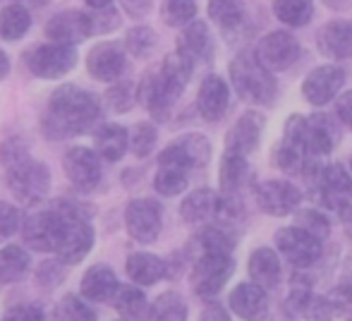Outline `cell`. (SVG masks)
<instances>
[{"label":"cell","instance_id":"55","mask_svg":"<svg viewBox=\"0 0 352 321\" xmlns=\"http://www.w3.org/2000/svg\"><path fill=\"white\" fill-rule=\"evenodd\" d=\"M10 70H12V60H10L8 51H3V48H0V82L8 80Z\"/></svg>","mask_w":352,"mask_h":321},{"label":"cell","instance_id":"15","mask_svg":"<svg viewBox=\"0 0 352 321\" xmlns=\"http://www.w3.org/2000/svg\"><path fill=\"white\" fill-rule=\"evenodd\" d=\"M276 247L297 269H307V266L316 264L321 256V242L311 238L309 233H305V230H300L297 225L280 228L276 233Z\"/></svg>","mask_w":352,"mask_h":321},{"label":"cell","instance_id":"44","mask_svg":"<svg viewBox=\"0 0 352 321\" xmlns=\"http://www.w3.org/2000/svg\"><path fill=\"white\" fill-rule=\"evenodd\" d=\"M58 321H96V312L84 302V298H77V295H67V298L60 300L56 309Z\"/></svg>","mask_w":352,"mask_h":321},{"label":"cell","instance_id":"32","mask_svg":"<svg viewBox=\"0 0 352 321\" xmlns=\"http://www.w3.org/2000/svg\"><path fill=\"white\" fill-rule=\"evenodd\" d=\"M111 302L125 321H144L148 312L146 295L137 285H120Z\"/></svg>","mask_w":352,"mask_h":321},{"label":"cell","instance_id":"41","mask_svg":"<svg viewBox=\"0 0 352 321\" xmlns=\"http://www.w3.org/2000/svg\"><path fill=\"white\" fill-rule=\"evenodd\" d=\"M156 142H158V130H156V125L148 120L137 122L135 130L130 132V149L137 159H146V156L156 149Z\"/></svg>","mask_w":352,"mask_h":321},{"label":"cell","instance_id":"33","mask_svg":"<svg viewBox=\"0 0 352 321\" xmlns=\"http://www.w3.org/2000/svg\"><path fill=\"white\" fill-rule=\"evenodd\" d=\"M156 46H158V36L148 24H135L132 29H127L125 41H122L125 53L132 58H137V60L151 58V53L156 51Z\"/></svg>","mask_w":352,"mask_h":321},{"label":"cell","instance_id":"16","mask_svg":"<svg viewBox=\"0 0 352 321\" xmlns=\"http://www.w3.org/2000/svg\"><path fill=\"white\" fill-rule=\"evenodd\" d=\"M63 219H65V225H63L56 254H58V261H60V264L74 266L91 252L94 228H91V223L84 219H67V216H63Z\"/></svg>","mask_w":352,"mask_h":321},{"label":"cell","instance_id":"57","mask_svg":"<svg viewBox=\"0 0 352 321\" xmlns=\"http://www.w3.org/2000/svg\"><path fill=\"white\" fill-rule=\"evenodd\" d=\"M350 168H352V159H350Z\"/></svg>","mask_w":352,"mask_h":321},{"label":"cell","instance_id":"35","mask_svg":"<svg viewBox=\"0 0 352 321\" xmlns=\"http://www.w3.org/2000/svg\"><path fill=\"white\" fill-rule=\"evenodd\" d=\"M144 321H187V305L177 293H163L148 307Z\"/></svg>","mask_w":352,"mask_h":321},{"label":"cell","instance_id":"51","mask_svg":"<svg viewBox=\"0 0 352 321\" xmlns=\"http://www.w3.org/2000/svg\"><path fill=\"white\" fill-rule=\"evenodd\" d=\"M3 321H43V309L36 305H19L10 309Z\"/></svg>","mask_w":352,"mask_h":321},{"label":"cell","instance_id":"8","mask_svg":"<svg viewBox=\"0 0 352 321\" xmlns=\"http://www.w3.org/2000/svg\"><path fill=\"white\" fill-rule=\"evenodd\" d=\"M125 228L130 238L142 245H151L163 230V209L156 199H132L125 209Z\"/></svg>","mask_w":352,"mask_h":321},{"label":"cell","instance_id":"42","mask_svg":"<svg viewBox=\"0 0 352 321\" xmlns=\"http://www.w3.org/2000/svg\"><path fill=\"white\" fill-rule=\"evenodd\" d=\"M89 12V27H91V36H108L120 27V10L116 5H108V8L98 10H87Z\"/></svg>","mask_w":352,"mask_h":321},{"label":"cell","instance_id":"17","mask_svg":"<svg viewBox=\"0 0 352 321\" xmlns=\"http://www.w3.org/2000/svg\"><path fill=\"white\" fill-rule=\"evenodd\" d=\"M302 192L287 180H264L256 185V204L269 216H287L300 209Z\"/></svg>","mask_w":352,"mask_h":321},{"label":"cell","instance_id":"46","mask_svg":"<svg viewBox=\"0 0 352 321\" xmlns=\"http://www.w3.org/2000/svg\"><path fill=\"white\" fill-rule=\"evenodd\" d=\"M326 298H329L336 317L352 321V285L350 283H343V285H338V288H333Z\"/></svg>","mask_w":352,"mask_h":321},{"label":"cell","instance_id":"24","mask_svg":"<svg viewBox=\"0 0 352 321\" xmlns=\"http://www.w3.org/2000/svg\"><path fill=\"white\" fill-rule=\"evenodd\" d=\"M319 51L333 60L352 58V19L326 22L319 32Z\"/></svg>","mask_w":352,"mask_h":321},{"label":"cell","instance_id":"13","mask_svg":"<svg viewBox=\"0 0 352 321\" xmlns=\"http://www.w3.org/2000/svg\"><path fill=\"white\" fill-rule=\"evenodd\" d=\"M48 41L53 43H65V46H79L91 36V27H89V12L79 8L60 10L56 12L43 27Z\"/></svg>","mask_w":352,"mask_h":321},{"label":"cell","instance_id":"27","mask_svg":"<svg viewBox=\"0 0 352 321\" xmlns=\"http://www.w3.org/2000/svg\"><path fill=\"white\" fill-rule=\"evenodd\" d=\"M336 146V127L326 115H311L307 118L305 127V151L307 156H329Z\"/></svg>","mask_w":352,"mask_h":321},{"label":"cell","instance_id":"49","mask_svg":"<svg viewBox=\"0 0 352 321\" xmlns=\"http://www.w3.org/2000/svg\"><path fill=\"white\" fill-rule=\"evenodd\" d=\"M309 300H311V290L307 288V285H300V288L295 285V288L290 290V295H287V300H285V309L292 314V317H305Z\"/></svg>","mask_w":352,"mask_h":321},{"label":"cell","instance_id":"52","mask_svg":"<svg viewBox=\"0 0 352 321\" xmlns=\"http://www.w3.org/2000/svg\"><path fill=\"white\" fill-rule=\"evenodd\" d=\"M120 3H122V10H125L132 19L146 17L153 8V0H120Z\"/></svg>","mask_w":352,"mask_h":321},{"label":"cell","instance_id":"23","mask_svg":"<svg viewBox=\"0 0 352 321\" xmlns=\"http://www.w3.org/2000/svg\"><path fill=\"white\" fill-rule=\"evenodd\" d=\"M118 288H120V283H118L116 271L106 264H96L87 269V274L82 276V283H79V293L89 302H111Z\"/></svg>","mask_w":352,"mask_h":321},{"label":"cell","instance_id":"38","mask_svg":"<svg viewBox=\"0 0 352 321\" xmlns=\"http://www.w3.org/2000/svg\"><path fill=\"white\" fill-rule=\"evenodd\" d=\"M209 17L221 29H237L245 17V0H209Z\"/></svg>","mask_w":352,"mask_h":321},{"label":"cell","instance_id":"18","mask_svg":"<svg viewBox=\"0 0 352 321\" xmlns=\"http://www.w3.org/2000/svg\"><path fill=\"white\" fill-rule=\"evenodd\" d=\"M345 84V72L338 65H319L305 77L302 82V93L311 106L321 108L331 103Z\"/></svg>","mask_w":352,"mask_h":321},{"label":"cell","instance_id":"58","mask_svg":"<svg viewBox=\"0 0 352 321\" xmlns=\"http://www.w3.org/2000/svg\"><path fill=\"white\" fill-rule=\"evenodd\" d=\"M350 223H352V219H350Z\"/></svg>","mask_w":352,"mask_h":321},{"label":"cell","instance_id":"10","mask_svg":"<svg viewBox=\"0 0 352 321\" xmlns=\"http://www.w3.org/2000/svg\"><path fill=\"white\" fill-rule=\"evenodd\" d=\"M211 159V142L209 137L199 135V132H190V135L177 137L173 144L158 154V166H180L185 170L190 168H201Z\"/></svg>","mask_w":352,"mask_h":321},{"label":"cell","instance_id":"48","mask_svg":"<svg viewBox=\"0 0 352 321\" xmlns=\"http://www.w3.org/2000/svg\"><path fill=\"white\" fill-rule=\"evenodd\" d=\"M19 228V211L8 201H0V245L12 238Z\"/></svg>","mask_w":352,"mask_h":321},{"label":"cell","instance_id":"53","mask_svg":"<svg viewBox=\"0 0 352 321\" xmlns=\"http://www.w3.org/2000/svg\"><path fill=\"white\" fill-rule=\"evenodd\" d=\"M336 113H338L340 122L352 130V89H350V91H343L338 96V103H336Z\"/></svg>","mask_w":352,"mask_h":321},{"label":"cell","instance_id":"31","mask_svg":"<svg viewBox=\"0 0 352 321\" xmlns=\"http://www.w3.org/2000/svg\"><path fill=\"white\" fill-rule=\"evenodd\" d=\"M247 175H250V166H247V156H237V154H228L221 161V195L223 197H235L242 190Z\"/></svg>","mask_w":352,"mask_h":321},{"label":"cell","instance_id":"4","mask_svg":"<svg viewBox=\"0 0 352 321\" xmlns=\"http://www.w3.org/2000/svg\"><path fill=\"white\" fill-rule=\"evenodd\" d=\"M5 182H8V190L14 199L27 206H34V204H41L48 197L53 175H51V168L43 161L27 156V159L5 168Z\"/></svg>","mask_w":352,"mask_h":321},{"label":"cell","instance_id":"34","mask_svg":"<svg viewBox=\"0 0 352 321\" xmlns=\"http://www.w3.org/2000/svg\"><path fill=\"white\" fill-rule=\"evenodd\" d=\"M29 254L19 245H8L0 250V283H17L29 271Z\"/></svg>","mask_w":352,"mask_h":321},{"label":"cell","instance_id":"25","mask_svg":"<svg viewBox=\"0 0 352 321\" xmlns=\"http://www.w3.org/2000/svg\"><path fill=\"white\" fill-rule=\"evenodd\" d=\"M130 149V130L118 122H106L94 135V151L101 161L116 163Z\"/></svg>","mask_w":352,"mask_h":321},{"label":"cell","instance_id":"2","mask_svg":"<svg viewBox=\"0 0 352 321\" xmlns=\"http://www.w3.org/2000/svg\"><path fill=\"white\" fill-rule=\"evenodd\" d=\"M195 65L177 51L168 53L158 70L146 72L137 84V103H142L156 120H166L177 98L185 93Z\"/></svg>","mask_w":352,"mask_h":321},{"label":"cell","instance_id":"21","mask_svg":"<svg viewBox=\"0 0 352 321\" xmlns=\"http://www.w3.org/2000/svg\"><path fill=\"white\" fill-rule=\"evenodd\" d=\"M180 56H185L192 65L197 63H209L213 58V36L211 29L204 22L195 19V22L185 24L177 34V48Z\"/></svg>","mask_w":352,"mask_h":321},{"label":"cell","instance_id":"5","mask_svg":"<svg viewBox=\"0 0 352 321\" xmlns=\"http://www.w3.org/2000/svg\"><path fill=\"white\" fill-rule=\"evenodd\" d=\"M79 53L77 46H65V43H36L24 53V65L38 80L60 82L77 67Z\"/></svg>","mask_w":352,"mask_h":321},{"label":"cell","instance_id":"59","mask_svg":"<svg viewBox=\"0 0 352 321\" xmlns=\"http://www.w3.org/2000/svg\"><path fill=\"white\" fill-rule=\"evenodd\" d=\"M0 3H3V0H0Z\"/></svg>","mask_w":352,"mask_h":321},{"label":"cell","instance_id":"9","mask_svg":"<svg viewBox=\"0 0 352 321\" xmlns=\"http://www.w3.org/2000/svg\"><path fill=\"white\" fill-rule=\"evenodd\" d=\"M300 53V41L290 32H280L278 29V32H271L261 38L254 51V58L264 70H269L274 75V72H283L290 65H295Z\"/></svg>","mask_w":352,"mask_h":321},{"label":"cell","instance_id":"56","mask_svg":"<svg viewBox=\"0 0 352 321\" xmlns=\"http://www.w3.org/2000/svg\"><path fill=\"white\" fill-rule=\"evenodd\" d=\"M87 5V10H98V8H108V5H116V0H82Z\"/></svg>","mask_w":352,"mask_h":321},{"label":"cell","instance_id":"45","mask_svg":"<svg viewBox=\"0 0 352 321\" xmlns=\"http://www.w3.org/2000/svg\"><path fill=\"white\" fill-rule=\"evenodd\" d=\"M295 225L300 230H305V233H309L311 238H316L319 242H324L326 238H329V233H331L329 219H326L324 214H319V211H314V209H302V211H297Z\"/></svg>","mask_w":352,"mask_h":321},{"label":"cell","instance_id":"29","mask_svg":"<svg viewBox=\"0 0 352 321\" xmlns=\"http://www.w3.org/2000/svg\"><path fill=\"white\" fill-rule=\"evenodd\" d=\"M218 209H221V197L209 187H199L182 199L180 216L187 223H204V221L218 216Z\"/></svg>","mask_w":352,"mask_h":321},{"label":"cell","instance_id":"14","mask_svg":"<svg viewBox=\"0 0 352 321\" xmlns=\"http://www.w3.org/2000/svg\"><path fill=\"white\" fill-rule=\"evenodd\" d=\"M311 182L321 192L324 201L336 211H345L352 204V175L338 163H331L311 173Z\"/></svg>","mask_w":352,"mask_h":321},{"label":"cell","instance_id":"26","mask_svg":"<svg viewBox=\"0 0 352 321\" xmlns=\"http://www.w3.org/2000/svg\"><path fill=\"white\" fill-rule=\"evenodd\" d=\"M247 271H250L252 283L264 290H271L280 283V256L269 247H259V250L252 252Z\"/></svg>","mask_w":352,"mask_h":321},{"label":"cell","instance_id":"22","mask_svg":"<svg viewBox=\"0 0 352 321\" xmlns=\"http://www.w3.org/2000/svg\"><path fill=\"white\" fill-rule=\"evenodd\" d=\"M230 309L242 321H264L269 314L266 290L254 283H240L230 293Z\"/></svg>","mask_w":352,"mask_h":321},{"label":"cell","instance_id":"20","mask_svg":"<svg viewBox=\"0 0 352 321\" xmlns=\"http://www.w3.org/2000/svg\"><path fill=\"white\" fill-rule=\"evenodd\" d=\"M230 106V87L223 77L209 75L197 91V111L206 122H218Z\"/></svg>","mask_w":352,"mask_h":321},{"label":"cell","instance_id":"19","mask_svg":"<svg viewBox=\"0 0 352 321\" xmlns=\"http://www.w3.org/2000/svg\"><path fill=\"white\" fill-rule=\"evenodd\" d=\"M261 132H264V115L256 111H247L237 118L235 125L226 135V151L237 156H250L259 146Z\"/></svg>","mask_w":352,"mask_h":321},{"label":"cell","instance_id":"39","mask_svg":"<svg viewBox=\"0 0 352 321\" xmlns=\"http://www.w3.org/2000/svg\"><path fill=\"white\" fill-rule=\"evenodd\" d=\"M197 0H161V19L166 27L182 29L185 24L195 22Z\"/></svg>","mask_w":352,"mask_h":321},{"label":"cell","instance_id":"12","mask_svg":"<svg viewBox=\"0 0 352 321\" xmlns=\"http://www.w3.org/2000/svg\"><path fill=\"white\" fill-rule=\"evenodd\" d=\"M63 225H65V219H63L56 209L32 214L29 219H24V223H22L24 242H27L34 252H43V254H46V252H56L58 240H60V233H63Z\"/></svg>","mask_w":352,"mask_h":321},{"label":"cell","instance_id":"3","mask_svg":"<svg viewBox=\"0 0 352 321\" xmlns=\"http://www.w3.org/2000/svg\"><path fill=\"white\" fill-rule=\"evenodd\" d=\"M230 82L237 96L247 103H259V106H271L276 101V80L269 70L256 63L254 53L242 51L240 56L232 58L230 63Z\"/></svg>","mask_w":352,"mask_h":321},{"label":"cell","instance_id":"1","mask_svg":"<svg viewBox=\"0 0 352 321\" xmlns=\"http://www.w3.org/2000/svg\"><path fill=\"white\" fill-rule=\"evenodd\" d=\"M103 115V101L94 91L77 84H60L48 96V106L43 113V132L51 140L84 135L94 130Z\"/></svg>","mask_w":352,"mask_h":321},{"label":"cell","instance_id":"37","mask_svg":"<svg viewBox=\"0 0 352 321\" xmlns=\"http://www.w3.org/2000/svg\"><path fill=\"white\" fill-rule=\"evenodd\" d=\"M187 170L180 166H158L153 175V190L161 197H177L187 190Z\"/></svg>","mask_w":352,"mask_h":321},{"label":"cell","instance_id":"36","mask_svg":"<svg viewBox=\"0 0 352 321\" xmlns=\"http://www.w3.org/2000/svg\"><path fill=\"white\" fill-rule=\"evenodd\" d=\"M274 14L287 27H305L314 14V0H276Z\"/></svg>","mask_w":352,"mask_h":321},{"label":"cell","instance_id":"40","mask_svg":"<svg viewBox=\"0 0 352 321\" xmlns=\"http://www.w3.org/2000/svg\"><path fill=\"white\" fill-rule=\"evenodd\" d=\"M103 101L108 103L113 113H130L137 103V84L130 80H118L108 84Z\"/></svg>","mask_w":352,"mask_h":321},{"label":"cell","instance_id":"47","mask_svg":"<svg viewBox=\"0 0 352 321\" xmlns=\"http://www.w3.org/2000/svg\"><path fill=\"white\" fill-rule=\"evenodd\" d=\"M27 156H29V149H27V144H24V140H19V137H10V140H5L3 144H0V163H3L5 168L27 159Z\"/></svg>","mask_w":352,"mask_h":321},{"label":"cell","instance_id":"50","mask_svg":"<svg viewBox=\"0 0 352 321\" xmlns=\"http://www.w3.org/2000/svg\"><path fill=\"white\" fill-rule=\"evenodd\" d=\"M305 319H309V321H333L336 319V312H333V307H331L329 298H319V295H311L309 305H307Z\"/></svg>","mask_w":352,"mask_h":321},{"label":"cell","instance_id":"7","mask_svg":"<svg viewBox=\"0 0 352 321\" xmlns=\"http://www.w3.org/2000/svg\"><path fill=\"white\" fill-rule=\"evenodd\" d=\"M232 269H235V261H232L230 254L204 252L192 269V290L204 300L216 298L232 276Z\"/></svg>","mask_w":352,"mask_h":321},{"label":"cell","instance_id":"28","mask_svg":"<svg viewBox=\"0 0 352 321\" xmlns=\"http://www.w3.org/2000/svg\"><path fill=\"white\" fill-rule=\"evenodd\" d=\"M34 27L32 10L24 3H8L0 8V38L8 43L22 41Z\"/></svg>","mask_w":352,"mask_h":321},{"label":"cell","instance_id":"6","mask_svg":"<svg viewBox=\"0 0 352 321\" xmlns=\"http://www.w3.org/2000/svg\"><path fill=\"white\" fill-rule=\"evenodd\" d=\"M84 67H87L89 77L94 82L101 84H113L118 80H122L127 70V53L122 48V43L118 41H103L94 43L91 48L84 56Z\"/></svg>","mask_w":352,"mask_h":321},{"label":"cell","instance_id":"30","mask_svg":"<svg viewBox=\"0 0 352 321\" xmlns=\"http://www.w3.org/2000/svg\"><path fill=\"white\" fill-rule=\"evenodd\" d=\"M125 271L137 285H156L161 278H166L168 266L161 256L148 254V252H135L127 256Z\"/></svg>","mask_w":352,"mask_h":321},{"label":"cell","instance_id":"54","mask_svg":"<svg viewBox=\"0 0 352 321\" xmlns=\"http://www.w3.org/2000/svg\"><path fill=\"white\" fill-rule=\"evenodd\" d=\"M199 321H232V319H230V314L223 309V305L211 302V305H206V307L201 309Z\"/></svg>","mask_w":352,"mask_h":321},{"label":"cell","instance_id":"11","mask_svg":"<svg viewBox=\"0 0 352 321\" xmlns=\"http://www.w3.org/2000/svg\"><path fill=\"white\" fill-rule=\"evenodd\" d=\"M63 170L79 192H94L103 177L101 159L89 146H70L63 156Z\"/></svg>","mask_w":352,"mask_h":321},{"label":"cell","instance_id":"43","mask_svg":"<svg viewBox=\"0 0 352 321\" xmlns=\"http://www.w3.org/2000/svg\"><path fill=\"white\" fill-rule=\"evenodd\" d=\"M199 245H201V254L204 252H211V254H230L232 247H235V238L226 228L209 225V228H204L199 233Z\"/></svg>","mask_w":352,"mask_h":321}]
</instances>
